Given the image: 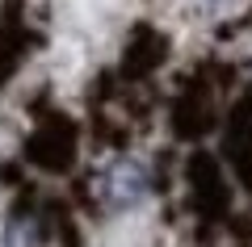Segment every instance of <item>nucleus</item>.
Wrapping results in <instances>:
<instances>
[{"label":"nucleus","mask_w":252,"mask_h":247,"mask_svg":"<svg viewBox=\"0 0 252 247\" xmlns=\"http://www.w3.org/2000/svg\"><path fill=\"white\" fill-rule=\"evenodd\" d=\"M4 247H42V226L30 214H17L4 226Z\"/></svg>","instance_id":"f03ea898"},{"label":"nucleus","mask_w":252,"mask_h":247,"mask_svg":"<svg viewBox=\"0 0 252 247\" xmlns=\"http://www.w3.org/2000/svg\"><path fill=\"white\" fill-rule=\"evenodd\" d=\"M147 189H152V176H147V168L139 159H114V164L101 172V201H105L109 210H118V214L135 210L147 197Z\"/></svg>","instance_id":"f257e3e1"}]
</instances>
